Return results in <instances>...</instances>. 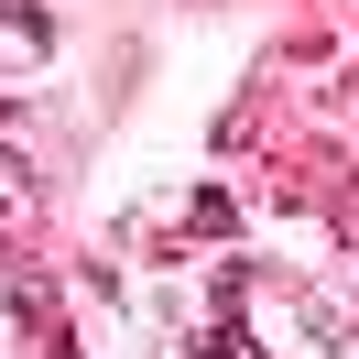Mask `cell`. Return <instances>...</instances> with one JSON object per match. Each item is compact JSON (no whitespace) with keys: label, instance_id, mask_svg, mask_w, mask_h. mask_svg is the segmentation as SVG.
<instances>
[{"label":"cell","instance_id":"6da1fadb","mask_svg":"<svg viewBox=\"0 0 359 359\" xmlns=\"http://www.w3.org/2000/svg\"><path fill=\"white\" fill-rule=\"evenodd\" d=\"M11 316L44 337V359H76V337H66V316H55V283H44V272H22V283H11Z\"/></svg>","mask_w":359,"mask_h":359},{"label":"cell","instance_id":"7a4b0ae2","mask_svg":"<svg viewBox=\"0 0 359 359\" xmlns=\"http://www.w3.org/2000/svg\"><path fill=\"white\" fill-rule=\"evenodd\" d=\"M11 44H33V55L55 44V22H44V0H11Z\"/></svg>","mask_w":359,"mask_h":359},{"label":"cell","instance_id":"3957f363","mask_svg":"<svg viewBox=\"0 0 359 359\" xmlns=\"http://www.w3.org/2000/svg\"><path fill=\"white\" fill-rule=\"evenodd\" d=\"M11 109H22V98H11V88H0V120H11Z\"/></svg>","mask_w":359,"mask_h":359}]
</instances>
